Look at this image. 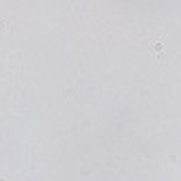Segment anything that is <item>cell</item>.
Here are the masks:
<instances>
[{
  "label": "cell",
  "instance_id": "1",
  "mask_svg": "<svg viewBox=\"0 0 181 181\" xmlns=\"http://www.w3.org/2000/svg\"><path fill=\"white\" fill-rule=\"evenodd\" d=\"M153 48H155V50H157V52H160V50H162V48H164V45H162V41H155V43H153Z\"/></svg>",
  "mask_w": 181,
  "mask_h": 181
},
{
  "label": "cell",
  "instance_id": "2",
  "mask_svg": "<svg viewBox=\"0 0 181 181\" xmlns=\"http://www.w3.org/2000/svg\"><path fill=\"white\" fill-rule=\"evenodd\" d=\"M0 181H7V179H0Z\"/></svg>",
  "mask_w": 181,
  "mask_h": 181
}]
</instances>
